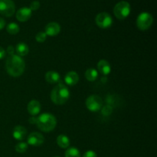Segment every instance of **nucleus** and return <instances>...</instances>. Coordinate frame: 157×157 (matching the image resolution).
I'll use <instances>...</instances> for the list:
<instances>
[{
  "label": "nucleus",
  "instance_id": "1",
  "mask_svg": "<svg viewBox=\"0 0 157 157\" xmlns=\"http://www.w3.org/2000/svg\"><path fill=\"white\" fill-rule=\"evenodd\" d=\"M6 71L12 77H19L25 70V63L21 57L18 55L8 57L6 62Z\"/></svg>",
  "mask_w": 157,
  "mask_h": 157
},
{
  "label": "nucleus",
  "instance_id": "2",
  "mask_svg": "<svg viewBox=\"0 0 157 157\" xmlns=\"http://www.w3.org/2000/svg\"><path fill=\"white\" fill-rule=\"evenodd\" d=\"M70 98V91L65 84H59L55 86L51 93V100L56 105H63Z\"/></svg>",
  "mask_w": 157,
  "mask_h": 157
},
{
  "label": "nucleus",
  "instance_id": "3",
  "mask_svg": "<svg viewBox=\"0 0 157 157\" xmlns=\"http://www.w3.org/2000/svg\"><path fill=\"white\" fill-rule=\"evenodd\" d=\"M36 125L43 132H51L57 125V120L53 114L44 113L37 117Z\"/></svg>",
  "mask_w": 157,
  "mask_h": 157
},
{
  "label": "nucleus",
  "instance_id": "4",
  "mask_svg": "<svg viewBox=\"0 0 157 157\" xmlns=\"http://www.w3.org/2000/svg\"><path fill=\"white\" fill-rule=\"evenodd\" d=\"M131 11L130 5L127 1H121L113 8V13L116 18L120 20H124L129 16Z\"/></svg>",
  "mask_w": 157,
  "mask_h": 157
},
{
  "label": "nucleus",
  "instance_id": "5",
  "mask_svg": "<svg viewBox=\"0 0 157 157\" xmlns=\"http://www.w3.org/2000/svg\"><path fill=\"white\" fill-rule=\"evenodd\" d=\"M153 22V15L149 12H142L136 18V26L141 31H146L150 29Z\"/></svg>",
  "mask_w": 157,
  "mask_h": 157
},
{
  "label": "nucleus",
  "instance_id": "6",
  "mask_svg": "<svg viewBox=\"0 0 157 157\" xmlns=\"http://www.w3.org/2000/svg\"><path fill=\"white\" fill-rule=\"evenodd\" d=\"M86 107L91 112L99 111L103 107L102 98L96 94L90 95L86 100Z\"/></svg>",
  "mask_w": 157,
  "mask_h": 157
},
{
  "label": "nucleus",
  "instance_id": "7",
  "mask_svg": "<svg viewBox=\"0 0 157 157\" xmlns=\"http://www.w3.org/2000/svg\"><path fill=\"white\" fill-rule=\"evenodd\" d=\"M95 22L97 25L103 29L110 28L113 24V18L111 15L107 12H101L95 18Z\"/></svg>",
  "mask_w": 157,
  "mask_h": 157
},
{
  "label": "nucleus",
  "instance_id": "8",
  "mask_svg": "<svg viewBox=\"0 0 157 157\" xmlns=\"http://www.w3.org/2000/svg\"><path fill=\"white\" fill-rule=\"evenodd\" d=\"M15 6L12 0H0V14L11 17L15 14Z\"/></svg>",
  "mask_w": 157,
  "mask_h": 157
},
{
  "label": "nucleus",
  "instance_id": "9",
  "mask_svg": "<svg viewBox=\"0 0 157 157\" xmlns=\"http://www.w3.org/2000/svg\"><path fill=\"white\" fill-rule=\"evenodd\" d=\"M44 142V137L42 134L38 132H32L29 135L27 138L28 145L38 147Z\"/></svg>",
  "mask_w": 157,
  "mask_h": 157
},
{
  "label": "nucleus",
  "instance_id": "10",
  "mask_svg": "<svg viewBox=\"0 0 157 157\" xmlns=\"http://www.w3.org/2000/svg\"><path fill=\"white\" fill-rule=\"evenodd\" d=\"M32 11L29 7H22L16 12V18L18 21L24 22L30 19Z\"/></svg>",
  "mask_w": 157,
  "mask_h": 157
},
{
  "label": "nucleus",
  "instance_id": "11",
  "mask_svg": "<svg viewBox=\"0 0 157 157\" xmlns=\"http://www.w3.org/2000/svg\"><path fill=\"white\" fill-rule=\"evenodd\" d=\"M61 32V26L58 23L52 21L45 26V34L48 36H56Z\"/></svg>",
  "mask_w": 157,
  "mask_h": 157
},
{
  "label": "nucleus",
  "instance_id": "12",
  "mask_svg": "<svg viewBox=\"0 0 157 157\" xmlns=\"http://www.w3.org/2000/svg\"><path fill=\"white\" fill-rule=\"evenodd\" d=\"M28 112L30 113L32 116L35 117L38 115L41 111V104L38 101L36 100H32L28 104L27 106Z\"/></svg>",
  "mask_w": 157,
  "mask_h": 157
},
{
  "label": "nucleus",
  "instance_id": "13",
  "mask_svg": "<svg viewBox=\"0 0 157 157\" xmlns=\"http://www.w3.org/2000/svg\"><path fill=\"white\" fill-rule=\"evenodd\" d=\"M79 81V75L76 71H69L64 76V82L68 86H75Z\"/></svg>",
  "mask_w": 157,
  "mask_h": 157
},
{
  "label": "nucleus",
  "instance_id": "14",
  "mask_svg": "<svg viewBox=\"0 0 157 157\" xmlns=\"http://www.w3.org/2000/svg\"><path fill=\"white\" fill-rule=\"evenodd\" d=\"M27 134V130L22 126H15L12 131V135L13 137L17 140H23Z\"/></svg>",
  "mask_w": 157,
  "mask_h": 157
},
{
  "label": "nucleus",
  "instance_id": "15",
  "mask_svg": "<svg viewBox=\"0 0 157 157\" xmlns=\"http://www.w3.org/2000/svg\"><path fill=\"white\" fill-rule=\"evenodd\" d=\"M98 69L100 73L102 74L103 75H108L111 71V67L110 64L107 60L102 59L99 61L98 64Z\"/></svg>",
  "mask_w": 157,
  "mask_h": 157
},
{
  "label": "nucleus",
  "instance_id": "16",
  "mask_svg": "<svg viewBox=\"0 0 157 157\" xmlns=\"http://www.w3.org/2000/svg\"><path fill=\"white\" fill-rule=\"evenodd\" d=\"M45 80L49 84H55L60 81V75L57 71H49L45 74Z\"/></svg>",
  "mask_w": 157,
  "mask_h": 157
},
{
  "label": "nucleus",
  "instance_id": "17",
  "mask_svg": "<svg viewBox=\"0 0 157 157\" xmlns=\"http://www.w3.org/2000/svg\"><path fill=\"white\" fill-rule=\"evenodd\" d=\"M15 52H16L17 55L18 56H25L29 54V48L25 43L24 42H19L17 44L16 47L15 48Z\"/></svg>",
  "mask_w": 157,
  "mask_h": 157
},
{
  "label": "nucleus",
  "instance_id": "18",
  "mask_svg": "<svg viewBox=\"0 0 157 157\" xmlns=\"http://www.w3.org/2000/svg\"><path fill=\"white\" fill-rule=\"evenodd\" d=\"M57 144L61 148L67 149L70 146V140L66 135L61 134L57 137Z\"/></svg>",
  "mask_w": 157,
  "mask_h": 157
},
{
  "label": "nucleus",
  "instance_id": "19",
  "mask_svg": "<svg viewBox=\"0 0 157 157\" xmlns=\"http://www.w3.org/2000/svg\"><path fill=\"white\" fill-rule=\"evenodd\" d=\"M98 77V71L94 68H88L85 71V78L88 81H96Z\"/></svg>",
  "mask_w": 157,
  "mask_h": 157
},
{
  "label": "nucleus",
  "instance_id": "20",
  "mask_svg": "<svg viewBox=\"0 0 157 157\" xmlns=\"http://www.w3.org/2000/svg\"><path fill=\"white\" fill-rule=\"evenodd\" d=\"M6 30H7L8 33L10 34V35H16L20 31V27L18 24L15 22H11L6 27Z\"/></svg>",
  "mask_w": 157,
  "mask_h": 157
},
{
  "label": "nucleus",
  "instance_id": "21",
  "mask_svg": "<svg viewBox=\"0 0 157 157\" xmlns=\"http://www.w3.org/2000/svg\"><path fill=\"white\" fill-rule=\"evenodd\" d=\"M65 157H81V153L75 147H70L66 150Z\"/></svg>",
  "mask_w": 157,
  "mask_h": 157
},
{
  "label": "nucleus",
  "instance_id": "22",
  "mask_svg": "<svg viewBox=\"0 0 157 157\" xmlns=\"http://www.w3.org/2000/svg\"><path fill=\"white\" fill-rule=\"evenodd\" d=\"M28 144L25 142H20L15 145V151L18 152V153H24L28 150Z\"/></svg>",
  "mask_w": 157,
  "mask_h": 157
},
{
  "label": "nucleus",
  "instance_id": "23",
  "mask_svg": "<svg viewBox=\"0 0 157 157\" xmlns=\"http://www.w3.org/2000/svg\"><path fill=\"white\" fill-rule=\"evenodd\" d=\"M46 38H47V35H46L44 32H38L36 35V36H35V39L39 43H42L44 41H45Z\"/></svg>",
  "mask_w": 157,
  "mask_h": 157
},
{
  "label": "nucleus",
  "instance_id": "24",
  "mask_svg": "<svg viewBox=\"0 0 157 157\" xmlns=\"http://www.w3.org/2000/svg\"><path fill=\"white\" fill-rule=\"evenodd\" d=\"M101 113L104 115V116H108L112 113V107L110 105H106L103 107L102 110H101Z\"/></svg>",
  "mask_w": 157,
  "mask_h": 157
},
{
  "label": "nucleus",
  "instance_id": "25",
  "mask_svg": "<svg viewBox=\"0 0 157 157\" xmlns=\"http://www.w3.org/2000/svg\"><path fill=\"white\" fill-rule=\"evenodd\" d=\"M40 6H41L40 2L35 0V1L32 2V3L30 4V7H29V9H30L32 11H36L39 9Z\"/></svg>",
  "mask_w": 157,
  "mask_h": 157
},
{
  "label": "nucleus",
  "instance_id": "26",
  "mask_svg": "<svg viewBox=\"0 0 157 157\" xmlns=\"http://www.w3.org/2000/svg\"><path fill=\"white\" fill-rule=\"evenodd\" d=\"M83 157H98V156H97V153L94 151H93V150H88V151L85 152V153H84Z\"/></svg>",
  "mask_w": 157,
  "mask_h": 157
},
{
  "label": "nucleus",
  "instance_id": "27",
  "mask_svg": "<svg viewBox=\"0 0 157 157\" xmlns=\"http://www.w3.org/2000/svg\"><path fill=\"white\" fill-rule=\"evenodd\" d=\"M15 48L13 47V46H12V45L8 46L7 53H8V55H9V56H10V55H15Z\"/></svg>",
  "mask_w": 157,
  "mask_h": 157
},
{
  "label": "nucleus",
  "instance_id": "28",
  "mask_svg": "<svg viewBox=\"0 0 157 157\" xmlns=\"http://www.w3.org/2000/svg\"><path fill=\"white\" fill-rule=\"evenodd\" d=\"M6 52L5 51V49L3 48L2 47H1V46H0V60L5 58V56H6Z\"/></svg>",
  "mask_w": 157,
  "mask_h": 157
},
{
  "label": "nucleus",
  "instance_id": "29",
  "mask_svg": "<svg viewBox=\"0 0 157 157\" xmlns=\"http://www.w3.org/2000/svg\"><path fill=\"white\" fill-rule=\"evenodd\" d=\"M5 26H6V21L4 20V18L0 17V31L4 29Z\"/></svg>",
  "mask_w": 157,
  "mask_h": 157
},
{
  "label": "nucleus",
  "instance_id": "30",
  "mask_svg": "<svg viewBox=\"0 0 157 157\" xmlns=\"http://www.w3.org/2000/svg\"><path fill=\"white\" fill-rule=\"evenodd\" d=\"M36 121H37V117H35L32 116V117L29 118V122H30V124H36Z\"/></svg>",
  "mask_w": 157,
  "mask_h": 157
},
{
  "label": "nucleus",
  "instance_id": "31",
  "mask_svg": "<svg viewBox=\"0 0 157 157\" xmlns=\"http://www.w3.org/2000/svg\"><path fill=\"white\" fill-rule=\"evenodd\" d=\"M55 157H60V156H55Z\"/></svg>",
  "mask_w": 157,
  "mask_h": 157
}]
</instances>
